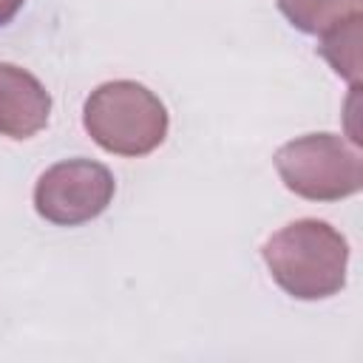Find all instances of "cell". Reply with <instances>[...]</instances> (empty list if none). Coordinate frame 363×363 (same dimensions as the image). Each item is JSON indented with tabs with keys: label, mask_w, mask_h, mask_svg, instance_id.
I'll use <instances>...</instances> for the list:
<instances>
[{
	"label": "cell",
	"mask_w": 363,
	"mask_h": 363,
	"mask_svg": "<svg viewBox=\"0 0 363 363\" xmlns=\"http://www.w3.org/2000/svg\"><path fill=\"white\" fill-rule=\"evenodd\" d=\"M275 284L298 301H323L346 286L349 244L320 218H298L272 233L261 247Z\"/></svg>",
	"instance_id": "6da1fadb"
},
{
	"label": "cell",
	"mask_w": 363,
	"mask_h": 363,
	"mask_svg": "<svg viewBox=\"0 0 363 363\" xmlns=\"http://www.w3.org/2000/svg\"><path fill=\"white\" fill-rule=\"evenodd\" d=\"M88 136L116 156H147L167 136L164 102L133 79H113L91 91L82 105Z\"/></svg>",
	"instance_id": "7a4b0ae2"
},
{
	"label": "cell",
	"mask_w": 363,
	"mask_h": 363,
	"mask_svg": "<svg viewBox=\"0 0 363 363\" xmlns=\"http://www.w3.org/2000/svg\"><path fill=\"white\" fill-rule=\"evenodd\" d=\"M275 170L286 190L309 201H340L363 187L357 147L335 133H306L281 145Z\"/></svg>",
	"instance_id": "3957f363"
},
{
	"label": "cell",
	"mask_w": 363,
	"mask_h": 363,
	"mask_svg": "<svg viewBox=\"0 0 363 363\" xmlns=\"http://www.w3.org/2000/svg\"><path fill=\"white\" fill-rule=\"evenodd\" d=\"M113 193L116 182L105 164L94 159H65L37 179L34 210L57 227H77L102 216Z\"/></svg>",
	"instance_id": "277c9868"
},
{
	"label": "cell",
	"mask_w": 363,
	"mask_h": 363,
	"mask_svg": "<svg viewBox=\"0 0 363 363\" xmlns=\"http://www.w3.org/2000/svg\"><path fill=\"white\" fill-rule=\"evenodd\" d=\"M51 94L20 65L0 62V136L31 139L48 125Z\"/></svg>",
	"instance_id": "5b68a950"
},
{
	"label": "cell",
	"mask_w": 363,
	"mask_h": 363,
	"mask_svg": "<svg viewBox=\"0 0 363 363\" xmlns=\"http://www.w3.org/2000/svg\"><path fill=\"white\" fill-rule=\"evenodd\" d=\"M281 14L303 34H323L360 14V0H275Z\"/></svg>",
	"instance_id": "8992f818"
},
{
	"label": "cell",
	"mask_w": 363,
	"mask_h": 363,
	"mask_svg": "<svg viewBox=\"0 0 363 363\" xmlns=\"http://www.w3.org/2000/svg\"><path fill=\"white\" fill-rule=\"evenodd\" d=\"M360 14L337 23L335 28L320 34L318 51L329 60V65L346 77L352 85L360 82Z\"/></svg>",
	"instance_id": "52a82bcc"
},
{
	"label": "cell",
	"mask_w": 363,
	"mask_h": 363,
	"mask_svg": "<svg viewBox=\"0 0 363 363\" xmlns=\"http://www.w3.org/2000/svg\"><path fill=\"white\" fill-rule=\"evenodd\" d=\"M23 3H26V0H0V26L11 23V20L17 17V11L23 9Z\"/></svg>",
	"instance_id": "ba28073f"
}]
</instances>
